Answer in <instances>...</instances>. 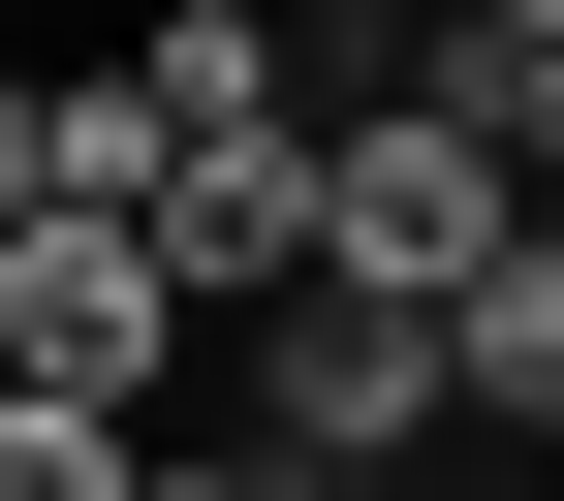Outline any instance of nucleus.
Instances as JSON below:
<instances>
[{
  "mask_svg": "<svg viewBox=\"0 0 564 501\" xmlns=\"http://www.w3.org/2000/svg\"><path fill=\"white\" fill-rule=\"evenodd\" d=\"M440 345H470V439H564V220H533L502 282H470V314H440Z\"/></svg>",
  "mask_w": 564,
  "mask_h": 501,
  "instance_id": "20e7f679",
  "label": "nucleus"
},
{
  "mask_svg": "<svg viewBox=\"0 0 564 501\" xmlns=\"http://www.w3.org/2000/svg\"><path fill=\"white\" fill-rule=\"evenodd\" d=\"M188 501H440V470H282V439H188Z\"/></svg>",
  "mask_w": 564,
  "mask_h": 501,
  "instance_id": "423d86ee",
  "label": "nucleus"
},
{
  "mask_svg": "<svg viewBox=\"0 0 564 501\" xmlns=\"http://www.w3.org/2000/svg\"><path fill=\"white\" fill-rule=\"evenodd\" d=\"M0 501H188L158 407H0Z\"/></svg>",
  "mask_w": 564,
  "mask_h": 501,
  "instance_id": "39448f33",
  "label": "nucleus"
},
{
  "mask_svg": "<svg viewBox=\"0 0 564 501\" xmlns=\"http://www.w3.org/2000/svg\"><path fill=\"white\" fill-rule=\"evenodd\" d=\"M0 345H32V407H158V377H188L158 220H0ZM158 439H188V407H158Z\"/></svg>",
  "mask_w": 564,
  "mask_h": 501,
  "instance_id": "7ed1b4c3",
  "label": "nucleus"
},
{
  "mask_svg": "<svg viewBox=\"0 0 564 501\" xmlns=\"http://www.w3.org/2000/svg\"><path fill=\"white\" fill-rule=\"evenodd\" d=\"M220 439H282V470H440V439H470L440 282H282V314L220 345Z\"/></svg>",
  "mask_w": 564,
  "mask_h": 501,
  "instance_id": "f257e3e1",
  "label": "nucleus"
},
{
  "mask_svg": "<svg viewBox=\"0 0 564 501\" xmlns=\"http://www.w3.org/2000/svg\"><path fill=\"white\" fill-rule=\"evenodd\" d=\"M314 157H345V282H440V314H470V282L533 251V157H502L470 95H345Z\"/></svg>",
  "mask_w": 564,
  "mask_h": 501,
  "instance_id": "f03ea898",
  "label": "nucleus"
},
{
  "mask_svg": "<svg viewBox=\"0 0 564 501\" xmlns=\"http://www.w3.org/2000/svg\"><path fill=\"white\" fill-rule=\"evenodd\" d=\"M0 407H32V345H0Z\"/></svg>",
  "mask_w": 564,
  "mask_h": 501,
  "instance_id": "0eeeda50",
  "label": "nucleus"
}]
</instances>
